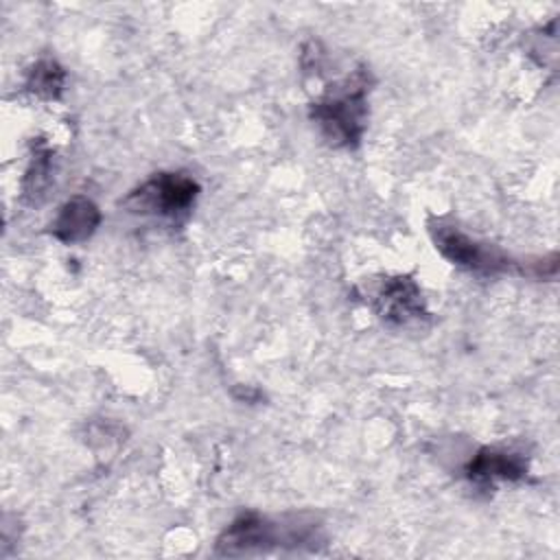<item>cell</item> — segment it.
<instances>
[{
	"label": "cell",
	"mask_w": 560,
	"mask_h": 560,
	"mask_svg": "<svg viewBox=\"0 0 560 560\" xmlns=\"http://www.w3.org/2000/svg\"><path fill=\"white\" fill-rule=\"evenodd\" d=\"M66 70L55 59H39L26 77V90L44 101H57L63 92Z\"/></svg>",
	"instance_id": "8"
},
{
	"label": "cell",
	"mask_w": 560,
	"mask_h": 560,
	"mask_svg": "<svg viewBox=\"0 0 560 560\" xmlns=\"http://www.w3.org/2000/svg\"><path fill=\"white\" fill-rule=\"evenodd\" d=\"M431 236L440 254L451 260L453 265H459L468 271L483 273V276H494L501 271L512 269L516 262L503 254L499 247H492L488 243L475 241L455 225L446 223H435L431 225Z\"/></svg>",
	"instance_id": "4"
},
{
	"label": "cell",
	"mask_w": 560,
	"mask_h": 560,
	"mask_svg": "<svg viewBox=\"0 0 560 560\" xmlns=\"http://www.w3.org/2000/svg\"><path fill=\"white\" fill-rule=\"evenodd\" d=\"M527 475V459L521 453L505 448H481L468 464L466 477L479 486L503 481H518Z\"/></svg>",
	"instance_id": "7"
},
{
	"label": "cell",
	"mask_w": 560,
	"mask_h": 560,
	"mask_svg": "<svg viewBox=\"0 0 560 560\" xmlns=\"http://www.w3.org/2000/svg\"><path fill=\"white\" fill-rule=\"evenodd\" d=\"M319 525L313 518L287 516L267 518L260 514H243L217 538V553L245 556L269 551L273 547H300L317 538Z\"/></svg>",
	"instance_id": "2"
},
{
	"label": "cell",
	"mask_w": 560,
	"mask_h": 560,
	"mask_svg": "<svg viewBox=\"0 0 560 560\" xmlns=\"http://www.w3.org/2000/svg\"><path fill=\"white\" fill-rule=\"evenodd\" d=\"M98 223H101L98 206L83 195H74L59 208L55 221L50 223V232L57 241L74 245V243L88 241L96 232Z\"/></svg>",
	"instance_id": "6"
},
{
	"label": "cell",
	"mask_w": 560,
	"mask_h": 560,
	"mask_svg": "<svg viewBox=\"0 0 560 560\" xmlns=\"http://www.w3.org/2000/svg\"><path fill=\"white\" fill-rule=\"evenodd\" d=\"M368 72L354 70L311 105V120L332 147H354L365 131Z\"/></svg>",
	"instance_id": "1"
},
{
	"label": "cell",
	"mask_w": 560,
	"mask_h": 560,
	"mask_svg": "<svg viewBox=\"0 0 560 560\" xmlns=\"http://www.w3.org/2000/svg\"><path fill=\"white\" fill-rule=\"evenodd\" d=\"M50 158H52V153L48 147L39 144V149H35L31 168L26 173V192L37 195L44 190V186L50 179Z\"/></svg>",
	"instance_id": "9"
},
{
	"label": "cell",
	"mask_w": 560,
	"mask_h": 560,
	"mask_svg": "<svg viewBox=\"0 0 560 560\" xmlns=\"http://www.w3.org/2000/svg\"><path fill=\"white\" fill-rule=\"evenodd\" d=\"M199 195V184L186 173H158L136 190L122 206L133 214H151L158 219L177 221L186 217Z\"/></svg>",
	"instance_id": "3"
},
{
	"label": "cell",
	"mask_w": 560,
	"mask_h": 560,
	"mask_svg": "<svg viewBox=\"0 0 560 560\" xmlns=\"http://www.w3.org/2000/svg\"><path fill=\"white\" fill-rule=\"evenodd\" d=\"M376 313L389 324H407L424 315V300L411 276L387 278L372 300Z\"/></svg>",
	"instance_id": "5"
}]
</instances>
